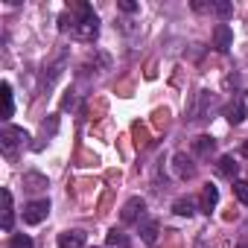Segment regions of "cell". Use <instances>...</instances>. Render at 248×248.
<instances>
[{
  "label": "cell",
  "instance_id": "30bf717a",
  "mask_svg": "<svg viewBox=\"0 0 248 248\" xmlns=\"http://www.w3.org/2000/svg\"><path fill=\"white\" fill-rule=\"evenodd\" d=\"M216 204H219V190L213 184H204V190H202V210L210 213Z\"/></svg>",
  "mask_w": 248,
  "mask_h": 248
},
{
  "label": "cell",
  "instance_id": "277c9868",
  "mask_svg": "<svg viewBox=\"0 0 248 248\" xmlns=\"http://www.w3.org/2000/svg\"><path fill=\"white\" fill-rule=\"evenodd\" d=\"M172 172H175L181 181L193 178V175H196V164H193V158H190L187 152H175V155H172Z\"/></svg>",
  "mask_w": 248,
  "mask_h": 248
},
{
  "label": "cell",
  "instance_id": "ba28073f",
  "mask_svg": "<svg viewBox=\"0 0 248 248\" xmlns=\"http://www.w3.org/2000/svg\"><path fill=\"white\" fill-rule=\"evenodd\" d=\"M24 190H30V193L47 190V175H44V172H35V170L24 172Z\"/></svg>",
  "mask_w": 248,
  "mask_h": 248
},
{
  "label": "cell",
  "instance_id": "2e32d148",
  "mask_svg": "<svg viewBox=\"0 0 248 248\" xmlns=\"http://www.w3.org/2000/svg\"><path fill=\"white\" fill-rule=\"evenodd\" d=\"M216 170H219V175H225V178H233L236 175V161L231 158V155H225V158H219V164H216Z\"/></svg>",
  "mask_w": 248,
  "mask_h": 248
},
{
  "label": "cell",
  "instance_id": "9c48e42d",
  "mask_svg": "<svg viewBox=\"0 0 248 248\" xmlns=\"http://www.w3.org/2000/svg\"><path fill=\"white\" fill-rule=\"evenodd\" d=\"M105 245H108V248H129L132 242H129L126 231H120V228H111V231L105 233Z\"/></svg>",
  "mask_w": 248,
  "mask_h": 248
},
{
  "label": "cell",
  "instance_id": "d6986e66",
  "mask_svg": "<svg viewBox=\"0 0 248 248\" xmlns=\"http://www.w3.org/2000/svg\"><path fill=\"white\" fill-rule=\"evenodd\" d=\"M233 196L239 199V204H248V181H233Z\"/></svg>",
  "mask_w": 248,
  "mask_h": 248
},
{
  "label": "cell",
  "instance_id": "5bb4252c",
  "mask_svg": "<svg viewBox=\"0 0 248 248\" xmlns=\"http://www.w3.org/2000/svg\"><path fill=\"white\" fill-rule=\"evenodd\" d=\"M140 239H143L146 245H155V239H158V222H155V219H146V222L140 225Z\"/></svg>",
  "mask_w": 248,
  "mask_h": 248
},
{
  "label": "cell",
  "instance_id": "5b68a950",
  "mask_svg": "<svg viewBox=\"0 0 248 248\" xmlns=\"http://www.w3.org/2000/svg\"><path fill=\"white\" fill-rule=\"evenodd\" d=\"M143 210H146V202H143L140 196H132L126 204H123V210H120V219L126 222V225H129V222H138V219L143 216Z\"/></svg>",
  "mask_w": 248,
  "mask_h": 248
},
{
  "label": "cell",
  "instance_id": "8992f818",
  "mask_svg": "<svg viewBox=\"0 0 248 248\" xmlns=\"http://www.w3.org/2000/svg\"><path fill=\"white\" fill-rule=\"evenodd\" d=\"M213 47L219 53H228L233 47V30L228 24H216V30H213Z\"/></svg>",
  "mask_w": 248,
  "mask_h": 248
},
{
  "label": "cell",
  "instance_id": "44dd1931",
  "mask_svg": "<svg viewBox=\"0 0 248 248\" xmlns=\"http://www.w3.org/2000/svg\"><path fill=\"white\" fill-rule=\"evenodd\" d=\"M210 9H213L219 18H228V15L233 12V6H231V3H210Z\"/></svg>",
  "mask_w": 248,
  "mask_h": 248
},
{
  "label": "cell",
  "instance_id": "9a60e30c",
  "mask_svg": "<svg viewBox=\"0 0 248 248\" xmlns=\"http://www.w3.org/2000/svg\"><path fill=\"white\" fill-rule=\"evenodd\" d=\"M0 96H3V117L9 120V117L15 114V102H12V85H9V82H3V85H0Z\"/></svg>",
  "mask_w": 248,
  "mask_h": 248
},
{
  "label": "cell",
  "instance_id": "ffe728a7",
  "mask_svg": "<svg viewBox=\"0 0 248 248\" xmlns=\"http://www.w3.org/2000/svg\"><path fill=\"white\" fill-rule=\"evenodd\" d=\"M9 248H32V239L27 233H15L12 242H9Z\"/></svg>",
  "mask_w": 248,
  "mask_h": 248
},
{
  "label": "cell",
  "instance_id": "ac0fdd59",
  "mask_svg": "<svg viewBox=\"0 0 248 248\" xmlns=\"http://www.w3.org/2000/svg\"><path fill=\"white\" fill-rule=\"evenodd\" d=\"M12 219H15V210H12V193L3 190V231L12 228Z\"/></svg>",
  "mask_w": 248,
  "mask_h": 248
},
{
  "label": "cell",
  "instance_id": "7a4b0ae2",
  "mask_svg": "<svg viewBox=\"0 0 248 248\" xmlns=\"http://www.w3.org/2000/svg\"><path fill=\"white\" fill-rule=\"evenodd\" d=\"M27 140H30V135H27L24 129L6 126V129H3V135H0V149H3V155H6V158H15V149H18V146H24Z\"/></svg>",
  "mask_w": 248,
  "mask_h": 248
},
{
  "label": "cell",
  "instance_id": "603a6c76",
  "mask_svg": "<svg viewBox=\"0 0 248 248\" xmlns=\"http://www.w3.org/2000/svg\"><path fill=\"white\" fill-rule=\"evenodd\" d=\"M242 152H245V155H248V140H245V146H242Z\"/></svg>",
  "mask_w": 248,
  "mask_h": 248
},
{
  "label": "cell",
  "instance_id": "4fadbf2b",
  "mask_svg": "<svg viewBox=\"0 0 248 248\" xmlns=\"http://www.w3.org/2000/svg\"><path fill=\"white\" fill-rule=\"evenodd\" d=\"M213 146H216V140H213L210 135H199V138L193 140V152L202 155V158H207V155L213 152Z\"/></svg>",
  "mask_w": 248,
  "mask_h": 248
},
{
  "label": "cell",
  "instance_id": "e0dca14e",
  "mask_svg": "<svg viewBox=\"0 0 248 248\" xmlns=\"http://www.w3.org/2000/svg\"><path fill=\"white\" fill-rule=\"evenodd\" d=\"M172 213L175 216H193L196 213V204H193V199H175V204H172Z\"/></svg>",
  "mask_w": 248,
  "mask_h": 248
},
{
  "label": "cell",
  "instance_id": "7402d4cb",
  "mask_svg": "<svg viewBox=\"0 0 248 248\" xmlns=\"http://www.w3.org/2000/svg\"><path fill=\"white\" fill-rule=\"evenodd\" d=\"M117 6H120L123 12H129V15H132V12H138V3H135V0H120Z\"/></svg>",
  "mask_w": 248,
  "mask_h": 248
},
{
  "label": "cell",
  "instance_id": "7c38bea8",
  "mask_svg": "<svg viewBox=\"0 0 248 248\" xmlns=\"http://www.w3.org/2000/svg\"><path fill=\"white\" fill-rule=\"evenodd\" d=\"M207 102H210V91H199V99H196V108H193V120H199V123L207 120Z\"/></svg>",
  "mask_w": 248,
  "mask_h": 248
},
{
  "label": "cell",
  "instance_id": "8fae6325",
  "mask_svg": "<svg viewBox=\"0 0 248 248\" xmlns=\"http://www.w3.org/2000/svg\"><path fill=\"white\" fill-rule=\"evenodd\" d=\"M225 117H228V123H231V126H239V123L245 120V105H242L239 99H233V102L225 108Z\"/></svg>",
  "mask_w": 248,
  "mask_h": 248
},
{
  "label": "cell",
  "instance_id": "6da1fadb",
  "mask_svg": "<svg viewBox=\"0 0 248 248\" xmlns=\"http://www.w3.org/2000/svg\"><path fill=\"white\" fill-rule=\"evenodd\" d=\"M76 12H79V21L73 24V38H79V41H93L96 38V32H99V21H96V15H93V9L88 6V3H79L76 6Z\"/></svg>",
  "mask_w": 248,
  "mask_h": 248
},
{
  "label": "cell",
  "instance_id": "52a82bcc",
  "mask_svg": "<svg viewBox=\"0 0 248 248\" xmlns=\"http://www.w3.org/2000/svg\"><path fill=\"white\" fill-rule=\"evenodd\" d=\"M85 231H79V228H73V231H64V233H59V248H85Z\"/></svg>",
  "mask_w": 248,
  "mask_h": 248
},
{
  "label": "cell",
  "instance_id": "3957f363",
  "mask_svg": "<svg viewBox=\"0 0 248 248\" xmlns=\"http://www.w3.org/2000/svg\"><path fill=\"white\" fill-rule=\"evenodd\" d=\"M47 213H50V202H47V199L30 202V204L24 207V222H27V225H41V222L47 219Z\"/></svg>",
  "mask_w": 248,
  "mask_h": 248
}]
</instances>
